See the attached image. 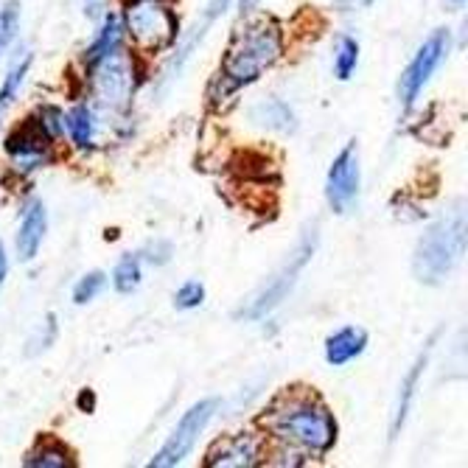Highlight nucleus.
Masks as SVG:
<instances>
[{
	"instance_id": "nucleus-12",
	"label": "nucleus",
	"mask_w": 468,
	"mask_h": 468,
	"mask_svg": "<svg viewBox=\"0 0 468 468\" xmlns=\"http://www.w3.org/2000/svg\"><path fill=\"white\" fill-rule=\"evenodd\" d=\"M46 230H48V214L46 207H42L39 199H31L26 214H23V222H20V230H17V255L20 261H28L39 252V244L46 239Z\"/></svg>"
},
{
	"instance_id": "nucleus-8",
	"label": "nucleus",
	"mask_w": 468,
	"mask_h": 468,
	"mask_svg": "<svg viewBox=\"0 0 468 468\" xmlns=\"http://www.w3.org/2000/svg\"><path fill=\"white\" fill-rule=\"evenodd\" d=\"M359 157H356V144H348L343 152L336 154L334 165L328 168L325 180V197L328 205L334 207V214H348L354 210L359 199Z\"/></svg>"
},
{
	"instance_id": "nucleus-30",
	"label": "nucleus",
	"mask_w": 468,
	"mask_h": 468,
	"mask_svg": "<svg viewBox=\"0 0 468 468\" xmlns=\"http://www.w3.org/2000/svg\"><path fill=\"white\" fill-rule=\"evenodd\" d=\"M90 404H93V393H84V399H81V407H84V410H90Z\"/></svg>"
},
{
	"instance_id": "nucleus-21",
	"label": "nucleus",
	"mask_w": 468,
	"mask_h": 468,
	"mask_svg": "<svg viewBox=\"0 0 468 468\" xmlns=\"http://www.w3.org/2000/svg\"><path fill=\"white\" fill-rule=\"evenodd\" d=\"M17 26H20V6H17V0H9V4H4V9H0V57H4L15 42Z\"/></svg>"
},
{
	"instance_id": "nucleus-16",
	"label": "nucleus",
	"mask_w": 468,
	"mask_h": 468,
	"mask_svg": "<svg viewBox=\"0 0 468 468\" xmlns=\"http://www.w3.org/2000/svg\"><path fill=\"white\" fill-rule=\"evenodd\" d=\"M65 126H68V133H70V138H73V144H76L79 149H90V146H93L96 118H93V112H90L88 107H84V104L73 107V110L65 115Z\"/></svg>"
},
{
	"instance_id": "nucleus-15",
	"label": "nucleus",
	"mask_w": 468,
	"mask_h": 468,
	"mask_svg": "<svg viewBox=\"0 0 468 468\" xmlns=\"http://www.w3.org/2000/svg\"><path fill=\"white\" fill-rule=\"evenodd\" d=\"M123 48V20L118 15H107L101 31L96 34L93 46L88 48V54H84V59H88V65L93 68L96 62H101L107 54Z\"/></svg>"
},
{
	"instance_id": "nucleus-28",
	"label": "nucleus",
	"mask_w": 468,
	"mask_h": 468,
	"mask_svg": "<svg viewBox=\"0 0 468 468\" xmlns=\"http://www.w3.org/2000/svg\"><path fill=\"white\" fill-rule=\"evenodd\" d=\"M6 272H9V261H6V250H4V244H0V283H4Z\"/></svg>"
},
{
	"instance_id": "nucleus-13",
	"label": "nucleus",
	"mask_w": 468,
	"mask_h": 468,
	"mask_svg": "<svg viewBox=\"0 0 468 468\" xmlns=\"http://www.w3.org/2000/svg\"><path fill=\"white\" fill-rule=\"evenodd\" d=\"M365 348H367V331H362L356 325H346V328H336L325 339V359L334 367H343V365L354 362Z\"/></svg>"
},
{
	"instance_id": "nucleus-26",
	"label": "nucleus",
	"mask_w": 468,
	"mask_h": 468,
	"mask_svg": "<svg viewBox=\"0 0 468 468\" xmlns=\"http://www.w3.org/2000/svg\"><path fill=\"white\" fill-rule=\"evenodd\" d=\"M168 252H172V244L157 241V244H152V247L144 250V259L152 261V264H163V261H168Z\"/></svg>"
},
{
	"instance_id": "nucleus-2",
	"label": "nucleus",
	"mask_w": 468,
	"mask_h": 468,
	"mask_svg": "<svg viewBox=\"0 0 468 468\" xmlns=\"http://www.w3.org/2000/svg\"><path fill=\"white\" fill-rule=\"evenodd\" d=\"M281 51H283V39H281V26L275 20L264 17L241 28L222 62L217 90L222 96H230L247 88V84H252L272 62H278Z\"/></svg>"
},
{
	"instance_id": "nucleus-22",
	"label": "nucleus",
	"mask_w": 468,
	"mask_h": 468,
	"mask_svg": "<svg viewBox=\"0 0 468 468\" xmlns=\"http://www.w3.org/2000/svg\"><path fill=\"white\" fill-rule=\"evenodd\" d=\"M259 118H264L270 126H275V130H294V118H292V112H289V107L286 104H281V101H267V104H261L259 107Z\"/></svg>"
},
{
	"instance_id": "nucleus-31",
	"label": "nucleus",
	"mask_w": 468,
	"mask_h": 468,
	"mask_svg": "<svg viewBox=\"0 0 468 468\" xmlns=\"http://www.w3.org/2000/svg\"><path fill=\"white\" fill-rule=\"evenodd\" d=\"M449 4H452V6H463V4H465V0H449Z\"/></svg>"
},
{
	"instance_id": "nucleus-6",
	"label": "nucleus",
	"mask_w": 468,
	"mask_h": 468,
	"mask_svg": "<svg viewBox=\"0 0 468 468\" xmlns=\"http://www.w3.org/2000/svg\"><path fill=\"white\" fill-rule=\"evenodd\" d=\"M217 407H219V399H202V401H197V404L180 418V423L175 427V432L168 435V441H165L163 449L152 457L149 465H152V468H172V465H180V463L191 454L197 438L202 435V430L210 423V418H214Z\"/></svg>"
},
{
	"instance_id": "nucleus-23",
	"label": "nucleus",
	"mask_w": 468,
	"mask_h": 468,
	"mask_svg": "<svg viewBox=\"0 0 468 468\" xmlns=\"http://www.w3.org/2000/svg\"><path fill=\"white\" fill-rule=\"evenodd\" d=\"M104 283H107V278H104L101 272H88V275H84V278L76 283V289H73V301H76V303H90L96 294H101Z\"/></svg>"
},
{
	"instance_id": "nucleus-32",
	"label": "nucleus",
	"mask_w": 468,
	"mask_h": 468,
	"mask_svg": "<svg viewBox=\"0 0 468 468\" xmlns=\"http://www.w3.org/2000/svg\"><path fill=\"white\" fill-rule=\"evenodd\" d=\"M362 4H365V6H367V4H373V0H362Z\"/></svg>"
},
{
	"instance_id": "nucleus-18",
	"label": "nucleus",
	"mask_w": 468,
	"mask_h": 468,
	"mask_svg": "<svg viewBox=\"0 0 468 468\" xmlns=\"http://www.w3.org/2000/svg\"><path fill=\"white\" fill-rule=\"evenodd\" d=\"M28 68H31V54H23V57L9 68V73H6V79H4V88H0V121H4V112H6L9 104L15 101V96H17V90H20V84H23Z\"/></svg>"
},
{
	"instance_id": "nucleus-9",
	"label": "nucleus",
	"mask_w": 468,
	"mask_h": 468,
	"mask_svg": "<svg viewBox=\"0 0 468 468\" xmlns=\"http://www.w3.org/2000/svg\"><path fill=\"white\" fill-rule=\"evenodd\" d=\"M93 81H96V93L104 104L121 107L130 101L133 96V65L126 59L123 48L107 54L101 62L93 65Z\"/></svg>"
},
{
	"instance_id": "nucleus-27",
	"label": "nucleus",
	"mask_w": 468,
	"mask_h": 468,
	"mask_svg": "<svg viewBox=\"0 0 468 468\" xmlns=\"http://www.w3.org/2000/svg\"><path fill=\"white\" fill-rule=\"evenodd\" d=\"M104 4H107V0H88L84 6H88V15H90V17H96V15L104 12Z\"/></svg>"
},
{
	"instance_id": "nucleus-11",
	"label": "nucleus",
	"mask_w": 468,
	"mask_h": 468,
	"mask_svg": "<svg viewBox=\"0 0 468 468\" xmlns=\"http://www.w3.org/2000/svg\"><path fill=\"white\" fill-rule=\"evenodd\" d=\"M48 144H54L46 130L34 121H26L20 130H15L6 141V152L15 157V165L20 168V172H31V168H37L42 160L48 157Z\"/></svg>"
},
{
	"instance_id": "nucleus-7",
	"label": "nucleus",
	"mask_w": 468,
	"mask_h": 468,
	"mask_svg": "<svg viewBox=\"0 0 468 468\" xmlns=\"http://www.w3.org/2000/svg\"><path fill=\"white\" fill-rule=\"evenodd\" d=\"M449 39H452L449 31L438 28L432 37H427V42H423V46L418 48V54L412 57V62L407 65V70L399 81V99L407 110L418 101V96L430 84L435 70L443 65V59L449 54Z\"/></svg>"
},
{
	"instance_id": "nucleus-10",
	"label": "nucleus",
	"mask_w": 468,
	"mask_h": 468,
	"mask_svg": "<svg viewBox=\"0 0 468 468\" xmlns=\"http://www.w3.org/2000/svg\"><path fill=\"white\" fill-rule=\"evenodd\" d=\"M264 457V443L259 435L252 432H239V435H228L222 441H217L207 452L205 465L214 468H250L259 465Z\"/></svg>"
},
{
	"instance_id": "nucleus-1",
	"label": "nucleus",
	"mask_w": 468,
	"mask_h": 468,
	"mask_svg": "<svg viewBox=\"0 0 468 468\" xmlns=\"http://www.w3.org/2000/svg\"><path fill=\"white\" fill-rule=\"evenodd\" d=\"M264 427L283 443L306 452H325L336 441V420L309 393H286L267 412Z\"/></svg>"
},
{
	"instance_id": "nucleus-4",
	"label": "nucleus",
	"mask_w": 468,
	"mask_h": 468,
	"mask_svg": "<svg viewBox=\"0 0 468 468\" xmlns=\"http://www.w3.org/2000/svg\"><path fill=\"white\" fill-rule=\"evenodd\" d=\"M121 20L144 51H163L177 39V17L165 0H130Z\"/></svg>"
},
{
	"instance_id": "nucleus-5",
	"label": "nucleus",
	"mask_w": 468,
	"mask_h": 468,
	"mask_svg": "<svg viewBox=\"0 0 468 468\" xmlns=\"http://www.w3.org/2000/svg\"><path fill=\"white\" fill-rule=\"evenodd\" d=\"M312 252H314V233L309 230V233L301 239V244L294 247V252L286 259L283 270L275 272L272 281H270L259 294H255L244 309L236 312V317H239V320H261V317H267L272 309H278V306L286 301V294L292 292V286L297 283V278H301L303 267L309 264Z\"/></svg>"
},
{
	"instance_id": "nucleus-24",
	"label": "nucleus",
	"mask_w": 468,
	"mask_h": 468,
	"mask_svg": "<svg viewBox=\"0 0 468 468\" xmlns=\"http://www.w3.org/2000/svg\"><path fill=\"white\" fill-rule=\"evenodd\" d=\"M202 301H205V286H202L199 281L183 283V286L177 289V294H175V306H177L180 312L197 309V306H202Z\"/></svg>"
},
{
	"instance_id": "nucleus-25",
	"label": "nucleus",
	"mask_w": 468,
	"mask_h": 468,
	"mask_svg": "<svg viewBox=\"0 0 468 468\" xmlns=\"http://www.w3.org/2000/svg\"><path fill=\"white\" fill-rule=\"evenodd\" d=\"M37 123L46 130V135L51 138V141H57L59 135H62V130H65V118H62V112L59 110H54V107H46L39 112V118H37Z\"/></svg>"
},
{
	"instance_id": "nucleus-14",
	"label": "nucleus",
	"mask_w": 468,
	"mask_h": 468,
	"mask_svg": "<svg viewBox=\"0 0 468 468\" xmlns=\"http://www.w3.org/2000/svg\"><path fill=\"white\" fill-rule=\"evenodd\" d=\"M432 346V343H430ZM430 346L420 351V356H418V362L412 365V370L404 376V381H401V390H399V404H396V418H393V438L404 430V423H407V418H410V410H412V399H415V390H418V381H420V376H423V370H427V365H430Z\"/></svg>"
},
{
	"instance_id": "nucleus-17",
	"label": "nucleus",
	"mask_w": 468,
	"mask_h": 468,
	"mask_svg": "<svg viewBox=\"0 0 468 468\" xmlns=\"http://www.w3.org/2000/svg\"><path fill=\"white\" fill-rule=\"evenodd\" d=\"M26 465H34V468H70L73 457L59 443H39L34 452H28Z\"/></svg>"
},
{
	"instance_id": "nucleus-19",
	"label": "nucleus",
	"mask_w": 468,
	"mask_h": 468,
	"mask_svg": "<svg viewBox=\"0 0 468 468\" xmlns=\"http://www.w3.org/2000/svg\"><path fill=\"white\" fill-rule=\"evenodd\" d=\"M356 62H359V46L354 37H339L336 39V57H334V70H336V79L348 81L356 70Z\"/></svg>"
},
{
	"instance_id": "nucleus-29",
	"label": "nucleus",
	"mask_w": 468,
	"mask_h": 468,
	"mask_svg": "<svg viewBox=\"0 0 468 468\" xmlns=\"http://www.w3.org/2000/svg\"><path fill=\"white\" fill-rule=\"evenodd\" d=\"M259 4H261V0H239V12H244V15H247V12H252Z\"/></svg>"
},
{
	"instance_id": "nucleus-3",
	"label": "nucleus",
	"mask_w": 468,
	"mask_h": 468,
	"mask_svg": "<svg viewBox=\"0 0 468 468\" xmlns=\"http://www.w3.org/2000/svg\"><path fill=\"white\" fill-rule=\"evenodd\" d=\"M465 250V214L463 207H452L420 236L412 259V272L420 283H441Z\"/></svg>"
},
{
	"instance_id": "nucleus-20",
	"label": "nucleus",
	"mask_w": 468,
	"mask_h": 468,
	"mask_svg": "<svg viewBox=\"0 0 468 468\" xmlns=\"http://www.w3.org/2000/svg\"><path fill=\"white\" fill-rule=\"evenodd\" d=\"M141 278H144V272H141V264L135 255H123L115 267V289L121 294H130L141 286Z\"/></svg>"
}]
</instances>
